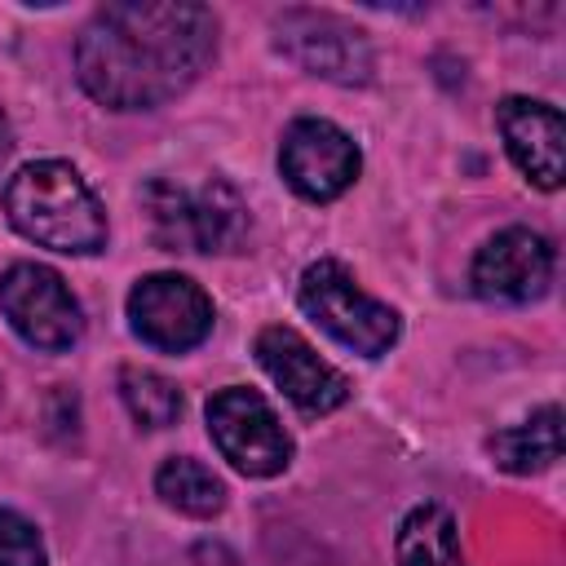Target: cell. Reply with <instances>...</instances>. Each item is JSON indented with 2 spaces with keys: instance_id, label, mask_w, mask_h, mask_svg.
<instances>
[{
  "instance_id": "obj_1",
  "label": "cell",
  "mask_w": 566,
  "mask_h": 566,
  "mask_svg": "<svg viewBox=\"0 0 566 566\" xmlns=\"http://www.w3.org/2000/svg\"><path fill=\"white\" fill-rule=\"evenodd\" d=\"M217 53V18L190 0H124L75 40L84 93L111 111H155L181 97Z\"/></svg>"
},
{
  "instance_id": "obj_2",
  "label": "cell",
  "mask_w": 566,
  "mask_h": 566,
  "mask_svg": "<svg viewBox=\"0 0 566 566\" xmlns=\"http://www.w3.org/2000/svg\"><path fill=\"white\" fill-rule=\"evenodd\" d=\"M9 226L53 252L88 256L106 248V208L97 203L93 186L62 159L27 164L4 186Z\"/></svg>"
},
{
  "instance_id": "obj_3",
  "label": "cell",
  "mask_w": 566,
  "mask_h": 566,
  "mask_svg": "<svg viewBox=\"0 0 566 566\" xmlns=\"http://www.w3.org/2000/svg\"><path fill=\"white\" fill-rule=\"evenodd\" d=\"M142 208L164 252H239L248 239V203L221 177L199 186L155 177L142 186Z\"/></svg>"
},
{
  "instance_id": "obj_4",
  "label": "cell",
  "mask_w": 566,
  "mask_h": 566,
  "mask_svg": "<svg viewBox=\"0 0 566 566\" xmlns=\"http://www.w3.org/2000/svg\"><path fill=\"white\" fill-rule=\"evenodd\" d=\"M296 296H301V310L332 340H340L345 349H354L363 358H380L398 340V310H389L385 301L367 296L354 283V274L332 256L305 265Z\"/></svg>"
},
{
  "instance_id": "obj_5",
  "label": "cell",
  "mask_w": 566,
  "mask_h": 566,
  "mask_svg": "<svg viewBox=\"0 0 566 566\" xmlns=\"http://www.w3.org/2000/svg\"><path fill=\"white\" fill-rule=\"evenodd\" d=\"M208 433L217 451L248 478H274L292 464V438L279 424L274 407L243 385H230L208 398Z\"/></svg>"
},
{
  "instance_id": "obj_6",
  "label": "cell",
  "mask_w": 566,
  "mask_h": 566,
  "mask_svg": "<svg viewBox=\"0 0 566 566\" xmlns=\"http://www.w3.org/2000/svg\"><path fill=\"white\" fill-rule=\"evenodd\" d=\"M0 310L27 345L49 349V354L71 349L84 332V314L66 279L35 261H18L0 274Z\"/></svg>"
},
{
  "instance_id": "obj_7",
  "label": "cell",
  "mask_w": 566,
  "mask_h": 566,
  "mask_svg": "<svg viewBox=\"0 0 566 566\" xmlns=\"http://www.w3.org/2000/svg\"><path fill=\"white\" fill-rule=\"evenodd\" d=\"M128 327L150 349L186 354L212 332V301L186 274H146L128 292Z\"/></svg>"
},
{
  "instance_id": "obj_8",
  "label": "cell",
  "mask_w": 566,
  "mask_h": 566,
  "mask_svg": "<svg viewBox=\"0 0 566 566\" xmlns=\"http://www.w3.org/2000/svg\"><path fill=\"white\" fill-rule=\"evenodd\" d=\"M274 44L283 57H292L301 71L336 84H367L371 80V44L367 35L318 9H287L274 18Z\"/></svg>"
},
{
  "instance_id": "obj_9",
  "label": "cell",
  "mask_w": 566,
  "mask_h": 566,
  "mask_svg": "<svg viewBox=\"0 0 566 566\" xmlns=\"http://www.w3.org/2000/svg\"><path fill=\"white\" fill-rule=\"evenodd\" d=\"M358 146L345 128H336L332 119H292L287 133H283V146H279V172L283 181L310 199V203H332L340 199L354 177H358Z\"/></svg>"
},
{
  "instance_id": "obj_10",
  "label": "cell",
  "mask_w": 566,
  "mask_h": 566,
  "mask_svg": "<svg viewBox=\"0 0 566 566\" xmlns=\"http://www.w3.org/2000/svg\"><path fill=\"white\" fill-rule=\"evenodd\" d=\"M256 363L261 371L287 394V402L305 416H327L349 398V380L314 354V345L296 327H261L256 332Z\"/></svg>"
},
{
  "instance_id": "obj_11",
  "label": "cell",
  "mask_w": 566,
  "mask_h": 566,
  "mask_svg": "<svg viewBox=\"0 0 566 566\" xmlns=\"http://www.w3.org/2000/svg\"><path fill=\"white\" fill-rule=\"evenodd\" d=\"M469 279L482 301L526 305V301L544 296L553 283V248L544 234H535L526 226H509L478 248Z\"/></svg>"
},
{
  "instance_id": "obj_12",
  "label": "cell",
  "mask_w": 566,
  "mask_h": 566,
  "mask_svg": "<svg viewBox=\"0 0 566 566\" xmlns=\"http://www.w3.org/2000/svg\"><path fill=\"white\" fill-rule=\"evenodd\" d=\"M495 124L509 159L526 172L531 186L557 190L566 172V124L562 111L535 97H504L495 106Z\"/></svg>"
},
{
  "instance_id": "obj_13",
  "label": "cell",
  "mask_w": 566,
  "mask_h": 566,
  "mask_svg": "<svg viewBox=\"0 0 566 566\" xmlns=\"http://www.w3.org/2000/svg\"><path fill=\"white\" fill-rule=\"evenodd\" d=\"M486 447H491V455L504 473H544L562 455V411L548 402L531 420H522L513 429H500Z\"/></svg>"
},
{
  "instance_id": "obj_14",
  "label": "cell",
  "mask_w": 566,
  "mask_h": 566,
  "mask_svg": "<svg viewBox=\"0 0 566 566\" xmlns=\"http://www.w3.org/2000/svg\"><path fill=\"white\" fill-rule=\"evenodd\" d=\"M394 553H398V566H464L455 517L442 504H416L398 522Z\"/></svg>"
},
{
  "instance_id": "obj_15",
  "label": "cell",
  "mask_w": 566,
  "mask_h": 566,
  "mask_svg": "<svg viewBox=\"0 0 566 566\" xmlns=\"http://www.w3.org/2000/svg\"><path fill=\"white\" fill-rule=\"evenodd\" d=\"M155 491H159V500H164L168 509H177V513H186V517H212V513L226 509V486H221V478H217L208 464L190 460V455L164 460L159 473H155Z\"/></svg>"
},
{
  "instance_id": "obj_16",
  "label": "cell",
  "mask_w": 566,
  "mask_h": 566,
  "mask_svg": "<svg viewBox=\"0 0 566 566\" xmlns=\"http://www.w3.org/2000/svg\"><path fill=\"white\" fill-rule=\"evenodd\" d=\"M119 398H124L128 416L146 429H168L181 416V389L150 367H124L119 371Z\"/></svg>"
},
{
  "instance_id": "obj_17",
  "label": "cell",
  "mask_w": 566,
  "mask_h": 566,
  "mask_svg": "<svg viewBox=\"0 0 566 566\" xmlns=\"http://www.w3.org/2000/svg\"><path fill=\"white\" fill-rule=\"evenodd\" d=\"M0 566H49L40 531L13 509H0Z\"/></svg>"
},
{
  "instance_id": "obj_18",
  "label": "cell",
  "mask_w": 566,
  "mask_h": 566,
  "mask_svg": "<svg viewBox=\"0 0 566 566\" xmlns=\"http://www.w3.org/2000/svg\"><path fill=\"white\" fill-rule=\"evenodd\" d=\"M9 150H13V128H9V115L0 111V168H4V159H9Z\"/></svg>"
}]
</instances>
